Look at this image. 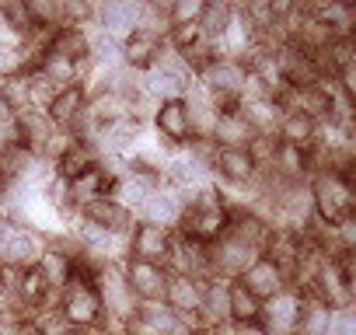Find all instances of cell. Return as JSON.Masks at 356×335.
<instances>
[{
  "mask_svg": "<svg viewBox=\"0 0 356 335\" xmlns=\"http://www.w3.org/2000/svg\"><path fill=\"white\" fill-rule=\"evenodd\" d=\"M56 311L67 318L70 328L77 332H91V328H105V311H102V300H98V290H95V272L84 269L81 262L74 265L70 279L60 286L56 293Z\"/></svg>",
  "mask_w": 356,
  "mask_h": 335,
  "instance_id": "obj_1",
  "label": "cell"
},
{
  "mask_svg": "<svg viewBox=\"0 0 356 335\" xmlns=\"http://www.w3.org/2000/svg\"><path fill=\"white\" fill-rule=\"evenodd\" d=\"M311 189V217L325 227H335L349 217H356V186L353 175H339V172H321L314 179H307Z\"/></svg>",
  "mask_w": 356,
  "mask_h": 335,
  "instance_id": "obj_2",
  "label": "cell"
},
{
  "mask_svg": "<svg viewBox=\"0 0 356 335\" xmlns=\"http://www.w3.org/2000/svg\"><path fill=\"white\" fill-rule=\"evenodd\" d=\"M227 220H231V213L220 203L217 186H210V189H203V193L186 199V210H182V217H178L175 234L189 238V241H200V245H213L227 231Z\"/></svg>",
  "mask_w": 356,
  "mask_h": 335,
  "instance_id": "obj_3",
  "label": "cell"
},
{
  "mask_svg": "<svg viewBox=\"0 0 356 335\" xmlns=\"http://www.w3.org/2000/svg\"><path fill=\"white\" fill-rule=\"evenodd\" d=\"M311 297L318 304H325L328 311H342L353 307V255H339V259H325L314 283L300 293Z\"/></svg>",
  "mask_w": 356,
  "mask_h": 335,
  "instance_id": "obj_4",
  "label": "cell"
},
{
  "mask_svg": "<svg viewBox=\"0 0 356 335\" xmlns=\"http://www.w3.org/2000/svg\"><path fill=\"white\" fill-rule=\"evenodd\" d=\"M95 290H98V300H102V311H105V325L122 328L136 311V300H133V293L126 290V279H122V262L98 265L95 269Z\"/></svg>",
  "mask_w": 356,
  "mask_h": 335,
  "instance_id": "obj_5",
  "label": "cell"
},
{
  "mask_svg": "<svg viewBox=\"0 0 356 335\" xmlns=\"http://www.w3.org/2000/svg\"><path fill=\"white\" fill-rule=\"evenodd\" d=\"M339 95H342V91L325 77V81H318V84L286 88L283 98H280V105H283V112H300V115H307V119H314V122H325V119H332Z\"/></svg>",
  "mask_w": 356,
  "mask_h": 335,
  "instance_id": "obj_6",
  "label": "cell"
},
{
  "mask_svg": "<svg viewBox=\"0 0 356 335\" xmlns=\"http://www.w3.org/2000/svg\"><path fill=\"white\" fill-rule=\"evenodd\" d=\"M154 136L161 143H168L171 150H182L189 140H193V126H189V112H186V101L182 98H168V101H157L150 122Z\"/></svg>",
  "mask_w": 356,
  "mask_h": 335,
  "instance_id": "obj_7",
  "label": "cell"
},
{
  "mask_svg": "<svg viewBox=\"0 0 356 335\" xmlns=\"http://www.w3.org/2000/svg\"><path fill=\"white\" fill-rule=\"evenodd\" d=\"M175 245V231L154 227V224H133L129 238H126V259L136 262H150V265H164L168 269V255Z\"/></svg>",
  "mask_w": 356,
  "mask_h": 335,
  "instance_id": "obj_8",
  "label": "cell"
},
{
  "mask_svg": "<svg viewBox=\"0 0 356 335\" xmlns=\"http://www.w3.org/2000/svg\"><path fill=\"white\" fill-rule=\"evenodd\" d=\"M168 272H171V276H186V279H193V283H200V286L213 283V269H210V252H207V245L175 234V245H171V255H168Z\"/></svg>",
  "mask_w": 356,
  "mask_h": 335,
  "instance_id": "obj_9",
  "label": "cell"
},
{
  "mask_svg": "<svg viewBox=\"0 0 356 335\" xmlns=\"http://www.w3.org/2000/svg\"><path fill=\"white\" fill-rule=\"evenodd\" d=\"M122 279H126V290L133 293L136 304H154V300H164V290H168L171 272L164 265L122 259Z\"/></svg>",
  "mask_w": 356,
  "mask_h": 335,
  "instance_id": "obj_10",
  "label": "cell"
},
{
  "mask_svg": "<svg viewBox=\"0 0 356 335\" xmlns=\"http://www.w3.org/2000/svg\"><path fill=\"white\" fill-rule=\"evenodd\" d=\"M207 252H210V269H213V279H224V283H231V279H238L259 255L248 248V245H241L234 234H220L213 245H207Z\"/></svg>",
  "mask_w": 356,
  "mask_h": 335,
  "instance_id": "obj_11",
  "label": "cell"
},
{
  "mask_svg": "<svg viewBox=\"0 0 356 335\" xmlns=\"http://www.w3.org/2000/svg\"><path fill=\"white\" fill-rule=\"evenodd\" d=\"M140 18H143V0H105V4H95V32H105L119 42L140 28Z\"/></svg>",
  "mask_w": 356,
  "mask_h": 335,
  "instance_id": "obj_12",
  "label": "cell"
},
{
  "mask_svg": "<svg viewBox=\"0 0 356 335\" xmlns=\"http://www.w3.org/2000/svg\"><path fill=\"white\" fill-rule=\"evenodd\" d=\"M213 186L220 189H245L255 182V161L248 157L245 147H217V157H213Z\"/></svg>",
  "mask_w": 356,
  "mask_h": 335,
  "instance_id": "obj_13",
  "label": "cell"
},
{
  "mask_svg": "<svg viewBox=\"0 0 356 335\" xmlns=\"http://www.w3.org/2000/svg\"><path fill=\"white\" fill-rule=\"evenodd\" d=\"M182 210H186V196L178 193V189H171V186L161 182V186L147 196V203L136 210V220H140V224L164 227V231H175V227H178V217H182Z\"/></svg>",
  "mask_w": 356,
  "mask_h": 335,
  "instance_id": "obj_14",
  "label": "cell"
},
{
  "mask_svg": "<svg viewBox=\"0 0 356 335\" xmlns=\"http://www.w3.org/2000/svg\"><path fill=\"white\" fill-rule=\"evenodd\" d=\"M297 314H300V293L286 286L283 293H276L262 304L259 328L266 335H293L297 332Z\"/></svg>",
  "mask_w": 356,
  "mask_h": 335,
  "instance_id": "obj_15",
  "label": "cell"
},
{
  "mask_svg": "<svg viewBox=\"0 0 356 335\" xmlns=\"http://www.w3.org/2000/svg\"><path fill=\"white\" fill-rule=\"evenodd\" d=\"M238 283H241L255 300H262V304H266L269 297H276V293H283V290L290 286V283H286V272H283L276 262H269L266 255H259V259H255L241 276H238Z\"/></svg>",
  "mask_w": 356,
  "mask_h": 335,
  "instance_id": "obj_16",
  "label": "cell"
},
{
  "mask_svg": "<svg viewBox=\"0 0 356 335\" xmlns=\"http://www.w3.org/2000/svg\"><path fill=\"white\" fill-rule=\"evenodd\" d=\"M81 220H88V224H95V227H102V231H108L115 238H129V231L136 224V217L126 206H119L112 196H102V199L88 203L81 210Z\"/></svg>",
  "mask_w": 356,
  "mask_h": 335,
  "instance_id": "obj_17",
  "label": "cell"
},
{
  "mask_svg": "<svg viewBox=\"0 0 356 335\" xmlns=\"http://www.w3.org/2000/svg\"><path fill=\"white\" fill-rule=\"evenodd\" d=\"M196 328L200 332H227L231 328V314H227V283L213 279L203 286L200 297V311H196Z\"/></svg>",
  "mask_w": 356,
  "mask_h": 335,
  "instance_id": "obj_18",
  "label": "cell"
},
{
  "mask_svg": "<svg viewBox=\"0 0 356 335\" xmlns=\"http://www.w3.org/2000/svg\"><path fill=\"white\" fill-rule=\"evenodd\" d=\"M157 186H161V175H154V172H126L122 179H115V182L108 186V196L136 217V210L147 203V196H150Z\"/></svg>",
  "mask_w": 356,
  "mask_h": 335,
  "instance_id": "obj_19",
  "label": "cell"
},
{
  "mask_svg": "<svg viewBox=\"0 0 356 335\" xmlns=\"http://www.w3.org/2000/svg\"><path fill=\"white\" fill-rule=\"evenodd\" d=\"M238 115L245 119L252 136H276L280 119H283V105L273 101V98H241L238 101Z\"/></svg>",
  "mask_w": 356,
  "mask_h": 335,
  "instance_id": "obj_20",
  "label": "cell"
},
{
  "mask_svg": "<svg viewBox=\"0 0 356 335\" xmlns=\"http://www.w3.org/2000/svg\"><path fill=\"white\" fill-rule=\"evenodd\" d=\"M46 252V238L35 234V231H25V227H11V238H8V248H4V262L0 265H15V269H32Z\"/></svg>",
  "mask_w": 356,
  "mask_h": 335,
  "instance_id": "obj_21",
  "label": "cell"
},
{
  "mask_svg": "<svg viewBox=\"0 0 356 335\" xmlns=\"http://www.w3.org/2000/svg\"><path fill=\"white\" fill-rule=\"evenodd\" d=\"M108 186H112V179L95 164L91 172H84V175H77V179L67 182V210H77L81 213L88 203L108 196Z\"/></svg>",
  "mask_w": 356,
  "mask_h": 335,
  "instance_id": "obj_22",
  "label": "cell"
},
{
  "mask_svg": "<svg viewBox=\"0 0 356 335\" xmlns=\"http://www.w3.org/2000/svg\"><path fill=\"white\" fill-rule=\"evenodd\" d=\"M15 126H18L22 147L32 150L35 157H42V150H46L53 129H56V126L46 119V112H39V108H22V112H15Z\"/></svg>",
  "mask_w": 356,
  "mask_h": 335,
  "instance_id": "obj_23",
  "label": "cell"
},
{
  "mask_svg": "<svg viewBox=\"0 0 356 335\" xmlns=\"http://www.w3.org/2000/svg\"><path fill=\"white\" fill-rule=\"evenodd\" d=\"M200 297H203V286L186 279V276H171L168 279V290H164V304L178 314L186 318L193 328H196V311H200ZM200 332V328H196Z\"/></svg>",
  "mask_w": 356,
  "mask_h": 335,
  "instance_id": "obj_24",
  "label": "cell"
},
{
  "mask_svg": "<svg viewBox=\"0 0 356 335\" xmlns=\"http://www.w3.org/2000/svg\"><path fill=\"white\" fill-rule=\"evenodd\" d=\"M262 172H269L280 182H307V150L276 140L273 161H269V168H262Z\"/></svg>",
  "mask_w": 356,
  "mask_h": 335,
  "instance_id": "obj_25",
  "label": "cell"
},
{
  "mask_svg": "<svg viewBox=\"0 0 356 335\" xmlns=\"http://www.w3.org/2000/svg\"><path fill=\"white\" fill-rule=\"evenodd\" d=\"M161 39L157 35H147V32H129L126 39H122V67L126 70H136V74H143V70H150L154 67V60L161 56Z\"/></svg>",
  "mask_w": 356,
  "mask_h": 335,
  "instance_id": "obj_26",
  "label": "cell"
},
{
  "mask_svg": "<svg viewBox=\"0 0 356 335\" xmlns=\"http://www.w3.org/2000/svg\"><path fill=\"white\" fill-rule=\"evenodd\" d=\"M227 234H234L241 245H248L255 255H262V248H266V245H269V238H273V227H269L262 217L248 213V210H231Z\"/></svg>",
  "mask_w": 356,
  "mask_h": 335,
  "instance_id": "obj_27",
  "label": "cell"
},
{
  "mask_svg": "<svg viewBox=\"0 0 356 335\" xmlns=\"http://www.w3.org/2000/svg\"><path fill=\"white\" fill-rule=\"evenodd\" d=\"M182 101H186V112H189L193 136H207V140H210V129H213V122H217V105H213V98L203 91V84L193 81V84L186 88Z\"/></svg>",
  "mask_w": 356,
  "mask_h": 335,
  "instance_id": "obj_28",
  "label": "cell"
},
{
  "mask_svg": "<svg viewBox=\"0 0 356 335\" xmlns=\"http://www.w3.org/2000/svg\"><path fill=\"white\" fill-rule=\"evenodd\" d=\"M314 18H321L335 39H356V4H346V0H328V4H307Z\"/></svg>",
  "mask_w": 356,
  "mask_h": 335,
  "instance_id": "obj_29",
  "label": "cell"
},
{
  "mask_svg": "<svg viewBox=\"0 0 356 335\" xmlns=\"http://www.w3.org/2000/svg\"><path fill=\"white\" fill-rule=\"evenodd\" d=\"M88 39H91V32L60 25V28L49 35L46 53H49V56H60V60H70V63H88Z\"/></svg>",
  "mask_w": 356,
  "mask_h": 335,
  "instance_id": "obj_30",
  "label": "cell"
},
{
  "mask_svg": "<svg viewBox=\"0 0 356 335\" xmlns=\"http://www.w3.org/2000/svg\"><path fill=\"white\" fill-rule=\"evenodd\" d=\"M227 314H231V328H241V325H259V314H262V300H255L238 279L227 283Z\"/></svg>",
  "mask_w": 356,
  "mask_h": 335,
  "instance_id": "obj_31",
  "label": "cell"
},
{
  "mask_svg": "<svg viewBox=\"0 0 356 335\" xmlns=\"http://www.w3.org/2000/svg\"><path fill=\"white\" fill-rule=\"evenodd\" d=\"M314 133H318V122L300 115V112H283L280 119V129H276V140L280 143H290V147H300V150H311L314 147Z\"/></svg>",
  "mask_w": 356,
  "mask_h": 335,
  "instance_id": "obj_32",
  "label": "cell"
},
{
  "mask_svg": "<svg viewBox=\"0 0 356 335\" xmlns=\"http://www.w3.org/2000/svg\"><path fill=\"white\" fill-rule=\"evenodd\" d=\"M210 140L217 147H248L252 129L245 126V119L238 115V108H231V112H217V122L210 129Z\"/></svg>",
  "mask_w": 356,
  "mask_h": 335,
  "instance_id": "obj_33",
  "label": "cell"
},
{
  "mask_svg": "<svg viewBox=\"0 0 356 335\" xmlns=\"http://www.w3.org/2000/svg\"><path fill=\"white\" fill-rule=\"evenodd\" d=\"M88 63L95 70H119L122 67V42L105 35V32H95L91 28V39H88Z\"/></svg>",
  "mask_w": 356,
  "mask_h": 335,
  "instance_id": "obj_34",
  "label": "cell"
},
{
  "mask_svg": "<svg viewBox=\"0 0 356 335\" xmlns=\"http://www.w3.org/2000/svg\"><path fill=\"white\" fill-rule=\"evenodd\" d=\"M84 101H88V98H84V91H81L77 84H67V88H63V91L46 105V119H49L56 129H67V126L74 122V115L84 108Z\"/></svg>",
  "mask_w": 356,
  "mask_h": 335,
  "instance_id": "obj_35",
  "label": "cell"
},
{
  "mask_svg": "<svg viewBox=\"0 0 356 335\" xmlns=\"http://www.w3.org/2000/svg\"><path fill=\"white\" fill-rule=\"evenodd\" d=\"M88 115H91V122L102 129V126H112V122H122L126 115H129V105L115 95V91H102V95H91L88 98Z\"/></svg>",
  "mask_w": 356,
  "mask_h": 335,
  "instance_id": "obj_36",
  "label": "cell"
},
{
  "mask_svg": "<svg viewBox=\"0 0 356 335\" xmlns=\"http://www.w3.org/2000/svg\"><path fill=\"white\" fill-rule=\"evenodd\" d=\"M231 18H234V4H231V0H207L203 18H200V35L207 42H217L227 32Z\"/></svg>",
  "mask_w": 356,
  "mask_h": 335,
  "instance_id": "obj_37",
  "label": "cell"
},
{
  "mask_svg": "<svg viewBox=\"0 0 356 335\" xmlns=\"http://www.w3.org/2000/svg\"><path fill=\"white\" fill-rule=\"evenodd\" d=\"M98 164V154H95V147L91 143H74L60 161H56V175L63 179V182H70V179H77V175H84V172H91V168Z\"/></svg>",
  "mask_w": 356,
  "mask_h": 335,
  "instance_id": "obj_38",
  "label": "cell"
},
{
  "mask_svg": "<svg viewBox=\"0 0 356 335\" xmlns=\"http://www.w3.org/2000/svg\"><path fill=\"white\" fill-rule=\"evenodd\" d=\"M332 311L311 297H300V314H297V332L293 335H328Z\"/></svg>",
  "mask_w": 356,
  "mask_h": 335,
  "instance_id": "obj_39",
  "label": "cell"
},
{
  "mask_svg": "<svg viewBox=\"0 0 356 335\" xmlns=\"http://www.w3.org/2000/svg\"><path fill=\"white\" fill-rule=\"evenodd\" d=\"M25 15H29L32 28L56 32L63 25V0H25Z\"/></svg>",
  "mask_w": 356,
  "mask_h": 335,
  "instance_id": "obj_40",
  "label": "cell"
},
{
  "mask_svg": "<svg viewBox=\"0 0 356 335\" xmlns=\"http://www.w3.org/2000/svg\"><path fill=\"white\" fill-rule=\"evenodd\" d=\"M74 265H77V262H70L67 255H60V252H49V248H46V252H42V259L35 262V269L42 272V279H46V283H49L56 293H60V286L70 279Z\"/></svg>",
  "mask_w": 356,
  "mask_h": 335,
  "instance_id": "obj_41",
  "label": "cell"
},
{
  "mask_svg": "<svg viewBox=\"0 0 356 335\" xmlns=\"http://www.w3.org/2000/svg\"><path fill=\"white\" fill-rule=\"evenodd\" d=\"M25 81H29V108H39V112H46V105L63 91L56 81H49L42 70H32V74H25Z\"/></svg>",
  "mask_w": 356,
  "mask_h": 335,
  "instance_id": "obj_42",
  "label": "cell"
},
{
  "mask_svg": "<svg viewBox=\"0 0 356 335\" xmlns=\"http://www.w3.org/2000/svg\"><path fill=\"white\" fill-rule=\"evenodd\" d=\"M207 0H168V25H200Z\"/></svg>",
  "mask_w": 356,
  "mask_h": 335,
  "instance_id": "obj_43",
  "label": "cell"
},
{
  "mask_svg": "<svg viewBox=\"0 0 356 335\" xmlns=\"http://www.w3.org/2000/svg\"><path fill=\"white\" fill-rule=\"evenodd\" d=\"M63 25L67 28H95V4L91 0H63Z\"/></svg>",
  "mask_w": 356,
  "mask_h": 335,
  "instance_id": "obj_44",
  "label": "cell"
},
{
  "mask_svg": "<svg viewBox=\"0 0 356 335\" xmlns=\"http://www.w3.org/2000/svg\"><path fill=\"white\" fill-rule=\"evenodd\" d=\"M0 98H4V105L11 108V115L29 108V81L25 77H8L4 84H0Z\"/></svg>",
  "mask_w": 356,
  "mask_h": 335,
  "instance_id": "obj_45",
  "label": "cell"
},
{
  "mask_svg": "<svg viewBox=\"0 0 356 335\" xmlns=\"http://www.w3.org/2000/svg\"><path fill=\"white\" fill-rule=\"evenodd\" d=\"M182 154H189L196 164H203V168H213V157H217V143L213 140H207V136H193L186 147H182Z\"/></svg>",
  "mask_w": 356,
  "mask_h": 335,
  "instance_id": "obj_46",
  "label": "cell"
},
{
  "mask_svg": "<svg viewBox=\"0 0 356 335\" xmlns=\"http://www.w3.org/2000/svg\"><path fill=\"white\" fill-rule=\"evenodd\" d=\"M231 335H266L259 325H241V328H231Z\"/></svg>",
  "mask_w": 356,
  "mask_h": 335,
  "instance_id": "obj_47",
  "label": "cell"
},
{
  "mask_svg": "<svg viewBox=\"0 0 356 335\" xmlns=\"http://www.w3.org/2000/svg\"><path fill=\"white\" fill-rule=\"evenodd\" d=\"M8 220V199H4V189H0V224Z\"/></svg>",
  "mask_w": 356,
  "mask_h": 335,
  "instance_id": "obj_48",
  "label": "cell"
},
{
  "mask_svg": "<svg viewBox=\"0 0 356 335\" xmlns=\"http://www.w3.org/2000/svg\"><path fill=\"white\" fill-rule=\"evenodd\" d=\"M231 332V328H227ZM227 332H196V335H227Z\"/></svg>",
  "mask_w": 356,
  "mask_h": 335,
  "instance_id": "obj_49",
  "label": "cell"
}]
</instances>
